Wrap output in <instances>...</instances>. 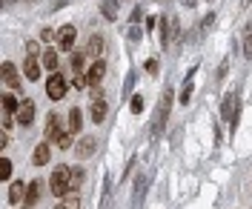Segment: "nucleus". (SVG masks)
Listing matches in <instances>:
<instances>
[{
  "instance_id": "f257e3e1",
  "label": "nucleus",
  "mask_w": 252,
  "mask_h": 209,
  "mask_svg": "<svg viewBox=\"0 0 252 209\" xmlns=\"http://www.w3.org/2000/svg\"><path fill=\"white\" fill-rule=\"evenodd\" d=\"M169 106H172V89L166 86V89H163V97H160V106H158V112H155V120H152V135H158V132H160V126L166 123Z\"/></svg>"
},
{
  "instance_id": "f03ea898",
  "label": "nucleus",
  "mask_w": 252,
  "mask_h": 209,
  "mask_svg": "<svg viewBox=\"0 0 252 209\" xmlns=\"http://www.w3.org/2000/svg\"><path fill=\"white\" fill-rule=\"evenodd\" d=\"M66 89H69L66 78L58 75V72H52V75H49V81H46V95L52 97V100H61V97L66 95Z\"/></svg>"
},
{
  "instance_id": "7ed1b4c3",
  "label": "nucleus",
  "mask_w": 252,
  "mask_h": 209,
  "mask_svg": "<svg viewBox=\"0 0 252 209\" xmlns=\"http://www.w3.org/2000/svg\"><path fill=\"white\" fill-rule=\"evenodd\" d=\"M75 37H78V29H75L72 23L61 26V29H58V46H61V52H72V46H75Z\"/></svg>"
},
{
  "instance_id": "20e7f679",
  "label": "nucleus",
  "mask_w": 252,
  "mask_h": 209,
  "mask_svg": "<svg viewBox=\"0 0 252 209\" xmlns=\"http://www.w3.org/2000/svg\"><path fill=\"white\" fill-rule=\"evenodd\" d=\"M15 118H17V123H20V126H29L32 120H34V100H29V97H26V100H20Z\"/></svg>"
},
{
  "instance_id": "39448f33",
  "label": "nucleus",
  "mask_w": 252,
  "mask_h": 209,
  "mask_svg": "<svg viewBox=\"0 0 252 209\" xmlns=\"http://www.w3.org/2000/svg\"><path fill=\"white\" fill-rule=\"evenodd\" d=\"M94 149H97V141H94L92 135H86V138H80V141H78V146H75V155L83 161V158H92Z\"/></svg>"
},
{
  "instance_id": "423d86ee",
  "label": "nucleus",
  "mask_w": 252,
  "mask_h": 209,
  "mask_svg": "<svg viewBox=\"0 0 252 209\" xmlns=\"http://www.w3.org/2000/svg\"><path fill=\"white\" fill-rule=\"evenodd\" d=\"M43 135H46V141H58V138H61L63 135V126H61V118H58V115L52 112L46 118V129H43Z\"/></svg>"
},
{
  "instance_id": "0eeeda50",
  "label": "nucleus",
  "mask_w": 252,
  "mask_h": 209,
  "mask_svg": "<svg viewBox=\"0 0 252 209\" xmlns=\"http://www.w3.org/2000/svg\"><path fill=\"white\" fill-rule=\"evenodd\" d=\"M103 49H106L103 34H92V37H89V43H86V55H89L92 60H97V58H103Z\"/></svg>"
},
{
  "instance_id": "6e6552de",
  "label": "nucleus",
  "mask_w": 252,
  "mask_h": 209,
  "mask_svg": "<svg viewBox=\"0 0 252 209\" xmlns=\"http://www.w3.org/2000/svg\"><path fill=\"white\" fill-rule=\"evenodd\" d=\"M9 204H12V207L26 204V183H23V180H15V183L9 186Z\"/></svg>"
},
{
  "instance_id": "1a4fd4ad",
  "label": "nucleus",
  "mask_w": 252,
  "mask_h": 209,
  "mask_svg": "<svg viewBox=\"0 0 252 209\" xmlns=\"http://www.w3.org/2000/svg\"><path fill=\"white\" fill-rule=\"evenodd\" d=\"M235 103H238L235 92H226V95H223V103H220V115H223V120H235Z\"/></svg>"
},
{
  "instance_id": "9d476101",
  "label": "nucleus",
  "mask_w": 252,
  "mask_h": 209,
  "mask_svg": "<svg viewBox=\"0 0 252 209\" xmlns=\"http://www.w3.org/2000/svg\"><path fill=\"white\" fill-rule=\"evenodd\" d=\"M103 75H106V63L97 58V60H92V66H89V72H86V78H89V83L92 86H97V83L103 81Z\"/></svg>"
},
{
  "instance_id": "9b49d317",
  "label": "nucleus",
  "mask_w": 252,
  "mask_h": 209,
  "mask_svg": "<svg viewBox=\"0 0 252 209\" xmlns=\"http://www.w3.org/2000/svg\"><path fill=\"white\" fill-rule=\"evenodd\" d=\"M0 75H3V83H6L9 89H20V78H17V69L12 63H3Z\"/></svg>"
},
{
  "instance_id": "f8f14e48",
  "label": "nucleus",
  "mask_w": 252,
  "mask_h": 209,
  "mask_svg": "<svg viewBox=\"0 0 252 209\" xmlns=\"http://www.w3.org/2000/svg\"><path fill=\"white\" fill-rule=\"evenodd\" d=\"M49 144H52V141H46V144H40V146H34V155H32V163H34V166H46V163H49V155H52Z\"/></svg>"
},
{
  "instance_id": "ddd939ff",
  "label": "nucleus",
  "mask_w": 252,
  "mask_h": 209,
  "mask_svg": "<svg viewBox=\"0 0 252 209\" xmlns=\"http://www.w3.org/2000/svg\"><path fill=\"white\" fill-rule=\"evenodd\" d=\"M89 115H92V120H94V123H100V120L106 118V100H103L100 95H97V97L92 100V109H89Z\"/></svg>"
},
{
  "instance_id": "4468645a",
  "label": "nucleus",
  "mask_w": 252,
  "mask_h": 209,
  "mask_svg": "<svg viewBox=\"0 0 252 209\" xmlns=\"http://www.w3.org/2000/svg\"><path fill=\"white\" fill-rule=\"evenodd\" d=\"M23 72H26V78H29V81H37V78H40V66H37V58H34V55H29V58H26Z\"/></svg>"
},
{
  "instance_id": "2eb2a0df",
  "label": "nucleus",
  "mask_w": 252,
  "mask_h": 209,
  "mask_svg": "<svg viewBox=\"0 0 252 209\" xmlns=\"http://www.w3.org/2000/svg\"><path fill=\"white\" fill-rule=\"evenodd\" d=\"M40 201V180H32L26 186V207H34Z\"/></svg>"
},
{
  "instance_id": "dca6fc26",
  "label": "nucleus",
  "mask_w": 252,
  "mask_h": 209,
  "mask_svg": "<svg viewBox=\"0 0 252 209\" xmlns=\"http://www.w3.org/2000/svg\"><path fill=\"white\" fill-rule=\"evenodd\" d=\"M100 12L106 20H118V0H100Z\"/></svg>"
},
{
  "instance_id": "f3484780",
  "label": "nucleus",
  "mask_w": 252,
  "mask_h": 209,
  "mask_svg": "<svg viewBox=\"0 0 252 209\" xmlns=\"http://www.w3.org/2000/svg\"><path fill=\"white\" fill-rule=\"evenodd\" d=\"M40 60L46 66V72H58V52H55V49H46V52L40 55Z\"/></svg>"
},
{
  "instance_id": "a211bd4d",
  "label": "nucleus",
  "mask_w": 252,
  "mask_h": 209,
  "mask_svg": "<svg viewBox=\"0 0 252 209\" xmlns=\"http://www.w3.org/2000/svg\"><path fill=\"white\" fill-rule=\"evenodd\" d=\"M80 123H83V115H80V109H72V112H69V132H72V135H78L80 132Z\"/></svg>"
},
{
  "instance_id": "6ab92c4d",
  "label": "nucleus",
  "mask_w": 252,
  "mask_h": 209,
  "mask_svg": "<svg viewBox=\"0 0 252 209\" xmlns=\"http://www.w3.org/2000/svg\"><path fill=\"white\" fill-rule=\"evenodd\" d=\"M3 112H17V106H20V100H15V95H3Z\"/></svg>"
},
{
  "instance_id": "aec40b11",
  "label": "nucleus",
  "mask_w": 252,
  "mask_h": 209,
  "mask_svg": "<svg viewBox=\"0 0 252 209\" xmlns=\"http://www.w3.org/2000/svg\"><path fill=\"white\" fill-rule=\"evenodd\" d=\"M9 178H12V161L0 158V180H9Z\"/></svg>"
},
{
  "instance_id": "412c9836",
  "label": "nucleus",
  "mask_w": 252,
  "mask_h": 209,
  "mask_svg": "<svg viewBox=\"0 0 252 209\" xmlns=\"http://www.w3.org/2000/svg\"><path fill=\"white\" fill-rule=\"evenodd\" d=\"M80 204V198H78V189H69V195L61 201V207H78Z\"/></svg>"
},
{
  "instance_id": "4be33fe9",
  "label": "nucleus",
  "mask_w": 252,
  "mask_h": 209,
  "mask_svg": "<svg viewBox=\"0 0 252 209\" xmlns=\"http://www.w3.org/2000/svg\"><path fill=\"white\" fill-rule=\"evenodd\" d=\"M86 58H89V55H83V52H72V69H75V72H80Z\"/></svg>"
},
{
  "instance_id": "5701e85b",
  "label": "nucleus",
  "mask_w": 252,
  "mask_h": 209,
  "mask_svg": "<svg viewBox=\"0 0 252 209\" xmlns=\"http://www.w3.org/2000/svg\"><path fill=\"white\" fill-rule=\"evenodd\" d=\"M69 146H72V132L66 129L61 138H58V149H69Z\"/></svg>"
},
{
  "instance_id": "b1692460",
  "label": "nucleus",
  "mask_w": 252,
  "mask_h": 209,
  "mask_svg": "<svg viewBox=\"0 0 252 209\" xmlns=\"http://www.w3.org/2000/svg\"><path fill=\"white\" fill-rule=\"evenodd\" d=\"M80 183H83V169L75 166V169H72V189H78Z\"/></svg>"
},
{
  "instance_id": "393cba45",
  "label": "nucleus",
  "mask_w": 252,
  "mask_h": 209,
  "mask_svg": "<svg viewBox=\"0 0 252 209\" xmlns=\"http://www.w3.org/2000/svg\"><path fill=\"white\" fill-rule=\"evenodd\" d=\"M244 55L252 58V29H247V40H244Z\"/></svg>"
},
{
  "instance_id": "a878e982",
  "label": "nucleus",
  "mask_w": 252,
  "mask_h": 209,
  "mask_svg": "<svg viewBox=\"0 0 252 209\" xmlns=\"http://www.w3.org/2000/svg\"><path fill=\"white\" fill-rule=\"evenodd\" d=\"M129 109H132V112L138 115V112L143 109V97H141V95H135V97H132V106H129Z\"/></svg>"
},
{
  "instance_id": "bb28decb",
  "label": "nucleus",
  "mask_w": 252,
  "mask_h": 209,
  "mask_svg": "<svg viewBox=\"0 0 252 209\" xmlns=\"http://www.w3.org/2000/svg\"><path fill=\"white\" fill-rule=\"evenodd\" d=\"M189 95H192V83L187 81V86H184V92H181V103H189Z\"/></svg>"
},
{
  "instance_id": "cd10ccee",
  "label": "nucleus",
  "mask_w": 252,
  "mask_h": 209,
  "mask_svg": "<svg viewBox=\"0 0 252 209\" xmlns=\"http://www.w3.org/2000/svg\"><path fill=\"white\" fill-rule=\"evenodd\" d=\"M212 23H215V15H212V12H209V15H206L204 20H201V29H209V26H212Z\"/></svg>"
},
{
  "instance_id": "c85d7f7f",
  "label": "nucleus",
  "mask_w": 252,
  "mask_h": 209,
  "mask_svg": "<svg viewBox=\"0 0 252 209\" xmlns=\"http://www.w3.org/2000/svg\"><path fill=\"white\" fill-rule=\"evenodd\" d=\"M141 37V29H138V23H132V29H129V40H138Z\"/></svg>"
},
{
  "instance_id": "c756f323",
  "label": "nucleus",
  "mask_w": 252,
  "mask_h": 209,
  "mask_svg": "<svg viewBox=\"0 0 252 209\" xmlns=\"http://www.w3.org/2000/svg\"><path fill=\"white\" fill-rule=\"evenodd\" d=\"M55 34H58V32H52V29H43V32H40V40H43V43H49Z\"/></svg>"
},
{
  "instance_id": "7c9ffc66",
  "label": "nucleus",
  "mask_w": 252,
  "mask_h": 209,
  "mask_svg": "<svg viewBox=\"0 0 252 209\" xmlns=\"http://www.w3.org/2000/svg\"><path fill=\"white\" fill-rule=\"evenodd\" d=\"M143 17V12L141 9H135V12H132V15H129V20H132V23H138V20H141Z\"/></svg>"
},
{
  "instance_id": "2f4dec72",
  "label": "nucleus",
  "mask_w": 252,
  "mask_h": 209,
  "mask_svg": "<svg viewBox=\"0 0 252 209\" xmlns=\"http://www.w3.org/2000/svg\"><path fill=\"white\" fill-rule=\"evenodd\" d=\"M26 52H29V55H34V58H37V43H34V40H32V43H26Z\"/></svg>"
}]
</instances>
